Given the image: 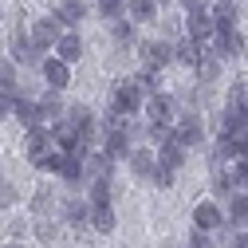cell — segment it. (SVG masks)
<instances>
[{"instance_id":"obj_1","label":"cell","mask_w":248,"mask_h":248,"mask_svg":"<svg viewBox=\"0 0 248 248\" xmlns=\"http://www.w3.org/2000/svg\"><path fill=\"white\" fill-rule=\"evenodd\" d=\"M146 103V91L134 83V79H118L114 91H110V110L114 114H138Z\"/></svg>"},{"instance_id":"obj_2","label":"cell","mask_w":248,"mask_h":248,"mask_svg":"<svg viewBox=\"0 0 248 248\" xmlns=\"http://www.w3.org/2000/svg\"><path fill=\"white\" fill-rule=\"evenodd\" d=\"M146 118H150V126H173V118H177V107L170 95H162V91H154V99L142 103Z\"/></svg>"},{"instance_id":"obj_3","label":"cell","mask_w":248,"mask_h":248,"mask_svg":"<svg viewBox=\"0 0 248 248\" xmlns=\"http://www.w3.org/2000/svg\"><path fill=\"white\" fill-rule=\"evenodd\" d=\"M213 32H217V24H213L209 8H189V16H185V36L197 40V44H209Z\"/></svg>"},{"instance_id":"obj_4","label":"cell","mask_w":248,"mask_h":248,"mask_svg":"<svg viewBox=\"0 0 248 248\" xmlns=\"http://www.w3.org/2000/svg\"><path fill=\"white\" fill-rule=\"evenodd\" d=\"M59 36H63V24H59L55 16L36 20V24H32V32H28V40H32L40 51H44V47H55V40H59Z\"/></svg>"},{"instance_id":"obj_5","label":"cell","mask_w":248,"mask_h":248,"mask_svg":"<svg viewBox=\"0 0 248 248\" xmlns=\"http://www.w3.org/2000/svg\"><path fill=\"white\" fill-rule=\"evenodd\" d=\"M138 51H142V63L158 67V71L173 63V44H162V40H142V44H138Z\"/></svg>"},{"instance_id":"obj_6","label":"cell","mask_w":248,"mask_h":248,"mask_svg":"<svg viewBox=\"0 0 248 248\" xmlns=\"http://www.w3.org/2000/svg\"><path fill=\"white\" fill-rule=\"evenodd\" d=\"M221 134H248V107L229 99V107L221 110Z\"/></svg>"},{"instance_id":"obj_7","label":"cell","mask_w":248,"mask_h":248,"mask_svg":"<svg viewBox=\"0 0 248 248\" xmlns=\"http://www.w3.org/2000/svg\"><path fill=\"white\" fill-rule=\"evenodd\" d=\"M51 150H55L51 130H40V126L28 130V162H32V166H44V158H47Z\"/></svg>"},{"instance_id":"obj_8","label":"cell","mask_w":248,"mask_h":248,"mask_svg":"<svg viewBox=\"0 0 248 248\" xmlns=\"http://www.w3.org/2000/svg\"><path fill=\"white\" fill-rule=\"evenodd\" d=\"M170 138H173V142H181L185 150H189V146H201V138H205V130H201V118H197V114L181 118L177 126H170Z\"/></svg>"},{"instance_id":"obj_9","label":"cell","mask_w":248,"mask_h":248,"mask_svg":"<svg viewBox=\"0 0 248 248\" xmlns=\"http://www.w3.org/2000/svg\"><path fill=\"white\" fill-rule=\"evenodd\" d=\"M193 225H197L201 232H217V229L225 225V213L217 209L213 201H197V205H193Z\"/></svg>"},{"instance_id":"obj_10","label":"cell","mask_w":248,"mask_h":248,"mask_svg":"<svg viewBox=\"0 0 248 248\" xmlns=\"http://www.w3.org/2000/svg\"><path fill=\"white\" fill-rule=\"evenodd\" d=\"M67 79H71V63H63V59H44V83L51 87V91H63L67 87Z\"/></svg>"},{"instance_id":"obj_11","label":"cell","mask_w":248,"mask_h":248,"mask_svg":"<svg viewBox=\"0 0 248 248\" xmlns=\"http://www.w3.org/2000/svg\"><path fill=\"white\" fill-rule=\"evenodd\" d=\"M87 225H91V232H99V236L114 232V209H110V201H107V205H91Z\"/></svg>"},{"instance_id":"obj_12","label":"cell","mask_w":248,"mask_h":248,"mask_svg":"<svg viewBox=\"0 0 248 248\" xmlns=\"http://www.w3.org/2000/svg\"><path fill=\"white\" fill-rule=\"evenodd\" d=\"M55 55L63 59V63H79V59H83V40L75 32H63L55 40Z\"/></svg>"},{"instance_id":"obj_13","label":"cell","mask_w":248,"mask_h":248,"mask_svg":"<svg viewBox=\"0 0 248 248\" xmlns=\"http://www.w3.org/2000/svg\"><path fill=\"white\" fill-rule=\"evenodd\" d=\"M225 221H229L232 229H244V225H248V193H244V189H232V201H229Z\"/></svg>"},{"instance_id":"obj_14","label":"cell","mask_w":248,"mask_h":248,"mask_svg":"<svg viewBox=\"0 0 248 248\" xmlns=\"http://www.w3.org/2000/svg\"><path fill=\"white\" fill-rule=\"evenodd\" d=\"M154 162H162V166H170V170H181V162H185V146L181 142H173L170 134L162 138V150H158V158Z\"/></svg>"},{"instance_id":"obj_15","label":"cell","mask_w":248,"mask_h":248,"mask_svg":"<svg viewBox=\"0 0 248 248\" xmlns=\"http://www.w3.org/2000/svg\"><path fill=\"white\" fill-rule=\"evenodd\" d=\"M122 8H126V16L134 24H150L154 16H158V12H154V8H158L154 0H122Z\"/></svg>"},{"instance_id":"obj_16","label":"cell","mask_w":248,"mask_h":248,"mask_svg":"<svg viewBox=\"0 0 248 248\" xmlns=\"http://www.w3.org/2000/svg\"><path fill=\"white\" fill-rule=\"evenodd\" d=\"M209 16H213V24H217V32L236 28V4H232V0H217V8H213Z\"/></svg>"},{"instance_id":"obj_17","label":"cell","mask_w":248,"mask_h":248,"mask_svg":"<svg viewBox=\"0 0 248 248\" xmlns=\"http://www.w3.org/2000/svg\"><path fill=\"white\" fill-rule=\"evenodd\" d=\"M12 59L16 63H40V47L28 36H20V40H12Z\"/></svg>"},{"instance_id":"obj_18","label":"cell","mask_w":248,"mask_h":248,"mask_svg":"<svg viewBox=\"0 0 248 248\" xmlns=\"http://www.w3.org/2000/svg\"><path fill=\"white\" fill-rule=\"evenodd\" d=\"M87 16V8L79 4V0H59V4H55V20L59 24H79Z\"/></svg>"},{"instance_id":"obj_19","label":"cell","mask_w":248,"mask_h":248,"mask_svg":"<svg viewBox=\"0 0 248 248\" xmlns=\"http://www.w3.org/2000/svg\"><path fill=\"white\" fill-rule=\"evenodd\" d=\"M126 158H130L134 177H150V173H154V154H150V150H130Z\"/></svg>"},{"instance_id":"obj_20","label":"cell","mask_w":248,"mask_h":248,"mask_svg":"<svg viewBox=\"0 0 248 248\" xmlns=\"http://www.w3.org/2000/svg\"><path fill=\"white\" fill-rule=\"evenodd\" d=\"M197 55H201V44L197 40H189V36H185L181 44H173V59H177V63H197Z\"/></svg>"},{"instance_id":"obj_21","label":"cell","mask_w":248,"mask_h":248,"mask_svg":"<svg viewBox=\"0 0 248 248\" xmlns=\"http://www.w3.org/2000/svg\"><path fill=\"white\" fill-rule=\"evenodd\" d=\"M12 107H16V118L24 122L28 130H32V126H40V122H44V118H40V107H36V103H28V99H16Z\"/></svg>"},{"instance_id":"obj_22","label":"cell","mask_w":248,"mask_h":248,"mask_svg":"<svg viewBox=\"0 0 248 248\" xmlns=\"http://www.w3.org/2000/svg\"><path fill=\"white\" fill-rule=\"evenodd\" d=\"M87 213H91V201H67V205H63V221L87 225Z\"/></svg>"},{"instance_id":"obj_23","label":"cell","mask_w":248,"mask_h":248,"mask_svg":"<svg viewBox=\"0 0 248 248\" xmlns=\"http://www.w3.org/2000/svg\"><path fill=\"white\" fill-rule=\"evenodd\" d=\"M150 181L158 185V189H173V181H177V177H173V170H170V166L154 162V173H150Z\"/></svg>"},{"instance_id":"obj_24","label":"cell","mask_w":248,"mask_h":248,"mask_svg":"<svg viewBox=\"0 0 248 248\" xmlns=\"http://www.w3.org/2000/svg\"><path fill=\"white\" fill-rule=\"evenodd\" d=\"M142 91H158V67H150V63H142V71H138V79H134Z\"/></svg>"},{"instance_id":"obj_25","label":"cell","mask_w":248,"mask_h":248,"mask_svg":"<svg viewBox=\"0 0 248 248\" xmlns=\"http://www.w3.org/2000/svg\"><path fill=\"white\" fill-rule=\"evenodd\" d=\"M40 107V118H59L63 114V103H59V95H47L44 103H36Z\"/></svg>"},{"instance_id":"obj_26","label":"cell","mask_w":248,"mask_h":248,"mask_svg":"<svg viewBox=\"0 0 248 248\" xmlns=\"http://www.w3.org/2000/svg\"><path fill=\"white\" fill-rule=\"evenodd\" d=\"M229 173H232V189H244V193H248V162L236 158V166H232Z\"/></svg>"},{"instance_id":"obj_27","label":"cell","mask_w":248,"mask_h":248,"mask_svg":"<svg viewBox=\"0 0 248 248\" xmlns=\"http://www.w3.org/2000/svg\"><path fill=\"white\" fill-rule=\"evenodd\" d=\"M0 87H16V67H12V59H4V55H0Z\"/></svg>"},{"instance_id":"obj_28","label":"cell","mask_w":248,"mask_h":248,"mask_svg":"<svg viewBox=\"0 0 248 248\" xmlns=\"http://www.w3.org/2000/svg\"><path fill=\"white\" fill-rule=\"evenodd\" d=\"M99 12H103L107 20H114V16H122V0H99Z\"/></svg>"},{"instance_id":"obj_29","label":"cell","mask_w":248,"mask_h":248,"mask_svg":"<svg viewBox=\"0 0 248 248\" xmlns=\"http://www.w3.org/2000/svg\"><path fill=\"white\" fill-rule=\"evenodd\" d=\"M110 32H114V40H130V36H134V28H130L126 20H118V16H114V28H110Z\"/></svg>"},{"instance_id":"obj_30","label":"cell","mask_w":248,"mask_h":248,"mask_svg":"<svg viewBox=\"0 0 248 248\" xmlns=\"http://www.w3.org/2000/svg\"><path fill=\"white\" fill-rule=\"evenodd\" d=\"M232 99L248 107V79H236V83H232Z\"/></svg>"},{"instance_id":"obj_31","label":"cell","mask_w":248,"mask_h":248,"mask_svg":"<svg viewBox=\"0 0 248 248\" xmlns=\"http://www.w3.org/2000/svg\"><path fill=\"white\" fill-rule=\"evenodd\" d=\"M185 248H213V240H209V232H201V229H197V232L189 236V244H185Z\"/></svg>"},{"instance_id":"obj_32","label":"cell","mask_w":248,"mask_h":248,"mask_svg":"<svg viewBox=\"0 0 248 248\" xmlns=\"http://www.w3.org/2000/svg\"><path fill=\"white\" fill-rule=\"evenodd\" d=\"M51 201H55V197L40 189V193H36V201H32V209H36V213H47V209H51Z\"/></svg>"},{"instance_id":"obj_33","label":"cell","mask_w":248,"mask_h":248,"mask_svg":"<svg viewBox=\"0 0 248 248\" xmlns=\"http://www.w3.org/2000/svg\"><path fill=\"white\" fill-rule=\"evenodd\" d=\"M12 201H16V189L8 181H0V205H12Z\"/></svg>"},{"instance_id":"obj_34","label":"cell","mask_w":248,"mask_h":248,"mask_svg":"<svg viewBox=\"0 0 248 248\" xmlns=\"http://www.w3.org/2000/svg\"><path fill=\"white\" fill-rule=\"evenodd\" d=\"M232 248H248V232H236L232 236Z\"/></svg>"},{"instance_id":"obj_35","label":"cell","mask_w":248,"mask_h":248,"mask_svg":"<svg viewBox=\"0 0 248 248\" xmlns=\"http://www.w3.org/2000/svg\"><path fill=\"white\" fill-rule=\"evenodd\" d=\"M185 8H205V0H181Z\"/></svg>"},{"instance_id":"obj_36","label":"cell","mask_w":248,"mask_h":248,"mask_svg":"<svg viewBox=\"0 0 248 248\" xmlns=\"http://www.w3.org/2000/svg\"><path fill=\"white\" fill-rule=\"evenodd\" d=\"M4 248H24V244H4Z\"/></svg>"},{"instance_id":"obj_37","label":"cell","mask_w":248,"mask_h":248,"mask_svg":"<svg viewBox=\"0 0 248 248\" xmlns=\"http://www.w3.org/2000/svg\"><path fill=\"white\" fill-rule=\"evenodd\" d=\"M154 4H170V0H154Z\"/></svg>"}]
</instances>
